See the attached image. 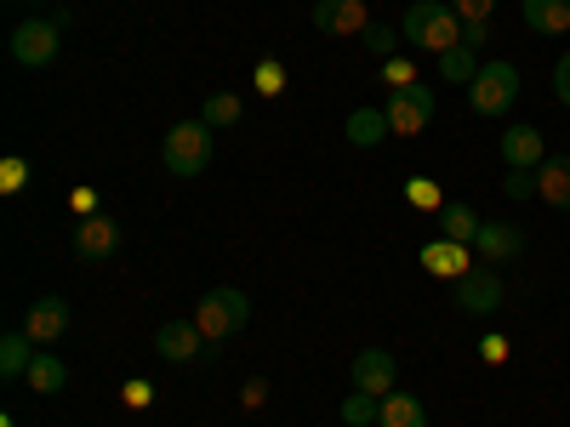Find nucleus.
I'll return each mask as SVG.
<instances>
[{
    "mask_svg": "<svg viewBox=\"0 0 570 427\" xmlns=\"http://www.w3.org/2000/svg\"><path fill=\"white\" fill-rule=\"evenodd\" d=\"M376 416H383V399H376V394L354 388V394L343 399V421H348V427H376Z\"/></svg>",
    "mask_w": 570,
    "mask_h": 427,
    "instance_id": "obj_25",
    "label": "nucleus"
},
{
    "mask_svg": "<svg viewBox=\"0 0 570 427\" xmlns=\"http://www.w3.org/2000/svg\"><path fill=\"white\" fill-rule=\"evenodd\" d=\"M394 126H389V109H354L348 115V142L354 149H376Z\"/></svg>",
    "mask_w": 570,
    "mask_h": 427,
    "instance_id": "obj_20",
    "label": "nucleus"
},
{
    "mask_svg": "<svg viewBox=\"0 0 570 427\" xmlns=\"http://www.w3.org/2000/svg\"><path fill=\"white\" fill-rule=\"evenodd\" d=\"M212 155H217V142H212V126L206 120H177L171 131H166V142H160V160H166V171L171 177H200V171H212Z\"/></svg>",
    "mask_w": 570,
    "mask_h": 427,
    "instance_id": "obj_2",
    "label": "nucleus"
},
{
    "mask_svg": "<svg viewBox=\"0 0 570 427\" xmlns=\"http://www.w3.org/2000/svg\"><path fill=\"white\" fill-rule=\"evenodd\" d=\"M537 200L553 211H570V155H548L537 166Z\"/></svg>",
    "mask_w": 570,
    "mask_h": 427,
    "instance_id": "obj_16",
    "label": "nucleus"
},
{
    "mask_svg": "<svg viewBox=\"0 0 570 427\" xmlns=\"http://www.w3.org/2000/svg\"><path fill=\"white\" fill-rule=\"evenodd\" d=\"M354 388L376 394V399H389L400 388V376H394V354L389 348H360L354 354Z\"/></svg>",
    "mask_w": 570,
    "mask_h": 427,
    "instance_id": "obj_12",
    "label": "nucleus"
},
{
    "mask_svg": "<svg viewBox=\"0 0 570 427\" xmlns=\"http://www.w3.org/2000/svg\"><path fill=\"white\" fill-rule=\"evenodd\" d=\"M360 40H365V52H371V58H383V63L400 58V29H394V23H371Z\"/></svg>",
    "mask_w": 570,
    "mask_h": 427,
    "instance_id": "obj_27",
    "label": "nucleus"
},
{
    "mask_svg": "<svg viewBox=\"0 0 570 427\" xmlns=\"http://www.w3.org/2000/svg\"><path fill=\"white\" fill-rule=\"evenodd\" d=\"M383 80H389L394 91H405V86H416V63H411V58H389V63H383Z\"/></svg>",
    "mask_w": 570,
    "mask_h": 427,
    "instance_id": "obj_30",
    "label": "nucleus"
},
{
    "mask_svg": "<svg viewBox=\"0 0 570 427\" xmlns=\"http://www.w3.org/2000/svg\"><path fill=\"white\" fill-rule=\"evenodd\" d=\"M120 399H126V410H149V405H155V388H149V383H126Z\"/></svg>",
    "mask_w": 570,
    "mask_h": 427,
    "instance_id": "obj_34",
    "label": "nucleus"
},
{
    "mask_svg": "<svg viewBox=\"0 0 570 427\" xmlns=\"http://www.w3.org/2000/svg\"><path fill=\"white\" fill-rule=\"evenodd\" d=\"M400 34L411 46H422V52L445 58L451 46H462V18L451 12V0H411L405 18H400Z\"/></svg>",
    "mask_w": 570,
    "mask_h": 427,
    "instance_id": "obj_1",
    "label": "nucleus"
},
{
    "mask_svg": "<svg viewBox=\"0 0 570 427\" xmlns=\"http://www.w3.org/2000/svg\"><path fill=\"white\" fill-rule=\"evenodd\" d=\"M422 268L434 274V279H462L473 274V246H456V240H434V246H422Z\"/></svg>",
    "mask_w": 570,
    "mask_h": 427,
    "instance_id": "obj_15",
    "label": "nucleus"
},
{
    "mask_svg": "<svg viewBox=\"0 0 570 427\" xmlns=\"http://www.w3.org/2000/svg\"><path fill=\"white\" fill-rule=\"evenodd\" d=\"M480 354H485V365H502V359H508V337H485Z\"/></svg>",
    "mask_w": 570,
    "mask_h": 427,
    "instance_id": "obj_36",
    "label": "nucleus"
},
{
    "mask_svg": "<svg viewBox=\"0 0 570 427\" xmlns=\"http://www.w3.org/2000/svg\"><path fill=\"white\" fill-rule=\"evenodd\" d=\"M155 354L171 359V365H200L206 359V330L195 319H166L155 330Z\"/></svg>",
    "mask_w": 570,
    "mask_h": 427,
    "instance_id": "obj_8",
    "label": "nucleus"
},
{
    "mask_svg": "<svg viewBox=\"0 0 570 427\" xmlns=\"http://www.w3.org/2000/svg\"><path fill=\"white\" fill-rule=\"evenodd\" d=\"M468 103H473V115L502 120V115L519 103V69L502 63V58L480 63V75H473V86H468Z\"/></svg>",
    "mask_w": 570,
    "mask_h": 427,
    "instance_id": "obj_3",
    "label": "nucleus"
},
{
    "mask_svg": "<svg viewBox=\"0 0 570 427\" xmlns=\"http://www.w3.org/2000/svg\"><path fill=\"white\" fill-rule=\"evenodd\" d=\"M268 405V383H263V376H252V383L240 388V410H263Z\"/></svg>",
    "mask_w": 570,
    "mask_h": 427,
    "instance_id": "obj_32",
    "label": "nucleus"
},
{
    "mask_svg": "<svg viewBox=\"0 0 570 427\" xmlns=\"http://www.w3.org/2000/svg\"><path fill=\"white\" fill-rule=\"evenodd\" d=\"M502 160L513 166V171H537L542 160H548V149H542V131L537 126H502Z\"/></svg>",
    "mask_w": 570,
    "mask_h": 427,
    "instance_id": "obj_13",
    "label": "nucleus"
},
{
    "mask_svg": "<svg viewBox=\"0 0 570 427\" xmlns=\"http://www.w3.org/2000/svg\"><path fill=\"white\" fill-rule=\"evenodd\" d=\"M553 98H559V103L570 109V52H564V58L553 63Z\"/></svg>",
    "mask_w": 570,
    "mask_h": 427,
    "instance_id": "obj_35",
    "label": "nucleus"
},
{
    "mask_svg": "<svg viewBox=\"0 0 570 427\" xmlns=\"http://www.w3.org/2000/svg\"><path fill=\"white\" fill-rule=\"evenodd\" d=\"M120 246H126V234H120L115 217H98V211H91V217L75 222V257H80V262H115Z\"/></svg>",
    "mask_w": 570,
    "mask_h": 427,
    "instance_id": "obj_6",
    "label": "nucleus"
},
{
    "mask_svg": "<svg viewBox=\"0 0 570 427\" xmlns=\"http://www.w3.org/2000/svg\"><path fill=\"white\" fill-rule=\"evenodd\" d=\"M69 206H75L80 217H91V211H98V195H91V188H75V195H69Z\"/></svg>",
    "mask_w": 570,
    "mask_h": 427,
    "instance_id": "obj_37",
    "label": "nucleus"
},
{
    "mask_svg": "<svg viewBox=\"0 0 570 427\" xmlns=\"http://www.w3.org/2000/svg\"><path fill=\"white\" fill-rule=\"evenodd\" d=\"M376 427H428V410H422V399H411V394H389L383 399V416H376Z\"/></svg>",
    "mask_w": 570,
    "mask_h": 427,
    "instance_id": "obj_21",
    "label": "nucleus"
},
{
    "mask_svg": "<svg viewBox=\"0 0 570 427\" xmlns=\"http://www.w3.org/2000/svg\"><path fill=\"white\" fill-rule=\"evenodd\" d=\"M502 188H508L513 200H531V195H537V171H513V177H508Z\"/></svg>",
    "mask_w": 570,
    "mask_h": 427,
    "instance_id": "obj_33",
    "label": "nucleus"
},
{
    "mask_svg": "<svg viewBox=\"0 0 570 427\" xmlns=\"http://www.w3.org/2000/svg\"><path fill=\"white\" fill-rule=\"evenodd\" d=\"M29 359H35V342L23 337V330H12V337L0 342V376H7V383H23V376H29Z\"/></svg>",
    "mask_w": 570,
    "mask_h": 427,
    "instance_id": "obj_23",
    "label": "nucleus"
},
{
    "mask_svg": "<svg viewBox=\"0 0 570 427\" xmlns=\"http://www.w3.org/2000/svg\"><path fill=\"white\" fill-rule=\"evenodd\" d=\"M308 23H314L320 34H365V29H371L365 0H314Z\"/></svg>",
    "mask_w": 570,
    "mask_h": 427,
    "instance_id": "obj_11",
    "label": "nucleus"
},
{
    "mask_svg": "<svg viewBox=\"0 0 570 427\" xmlns=\"http://www.w3.org/2000/svg\"><path fill=\"white\" fill-rule=\"evenodd\" d=\"M252 86L263 91V98H279V91H285V63L279 58H263L257 75H252Z\"/></svg>",
    "mask_w": 570,
    "mask_h": 427,
    "instance_id": "obj_28",
    "label": "nucleus"
},
{
    "mask_svg": "<svg viewBox=\"0 0 570 427\" xmlns=\"http://www.w3.org/2000/svg\"><path fill=\"white\" fill-rule=\"evenodd\" d=\"M23 177H29V166H23L18 155H7V166H0V188H7V195H18Z\"/></svg>",
    "mask_w": 570,
    "mask_h": 427,
    "instance_id": "obj_31",
    "label": "nucleus"
},
{
    "mask_svg": "<svg viewBox=\"0 0 570 427\" xmlns=\"http://www.w3.org/2000/svg\"><path fill=\"white\" fill-rule=\"evenodd\" d=\"M405 200L422 206V211H445V195H440V188L428 182V177H411V182H405Z\"/></svg>",
    "mask_w": 570,
    "mask_h": 427,
    "instance_id": "obj_29",
    "label": "nucleus"
},
{
    "mask_svg": "<svg viewBox=\"0 0 570 427\" xmlns=\"http://www.w3.org/2000/svg\"><path fill=\"white\" fill-rule=\"evenodd\" d=\"M440 222H445V240H456V246H473L480 240V217H473V206H462V200H445V211H440Z\"/></svg>",
    "mask_w": 570,
    "mask_h": 427,
    "instance_id": "obj_22",
    "label": "nucleus"
},
{
    "mask_svg": "<svg viewBox=\"0 0 570 427\" xmlns=\"http://www.w3.org/2000/svg\"><path fill=\"white\" fill-rule=\"evenodd\" d=\"M451 12L462 18V46H480L491 40V12H497V0H451Z\"/></svg>",
    "mask_w": 570,
    "mask_h": 427,
    "instance_id": "obj_17",
    "label": "nucleus"
},
{
    "mask_svg": "<svg viewBox=\"0 0 570 427\" xmlns=\"http://www.w3.org/2000/svg\"><path fill=\"white\" fill-rule=\"evenodd\" d=\"M12 58L23 63V69H46L58 58V23H46V18H23L18 29H12Z\"/></svg>",
    "mask_w": 570,
    "mask_h": 427,
    "instance_id": "obj_9",
    "label": "nucleus"
},
{
    "mask_svg": "<svg viewBox=\"0 0 570 427\" xmlns=\"http://www.w3.org/2000/svg\"><path fill=\"white\" fill-rule=\"evenodd\" d=\"M200 120H206V126H240V98H234V91H212L206 109H200Z\"/></svg>",
    "mask_w": 570,
    "mask_h": 427,
    "instance_id": "obj_26",
    "label": "nucleus"
},
{
    "mask_svg": "<svg viewBox=\"0 0 570 427\" xmlns=\"http://www.w3.org/2000/svg\"><path fill=\"white\" fill-rule=\"evenodd\" d=\"M434 109H440V98H434V86H405V91H394L389 98V126H394V137H422L428 126H434Z\"/></svg>",
    "mask_w": 570,
    "mask_h": 427,
    "instance_id": "obj_5",
    "label": "nucleus"
},
{
    "mask_svg": "<svg viewBox=\"0 0 570 427\" xmlns=\"http://www.w3.org/2000/svg\"><path fill=\"white\" fill-rule=\"evenodd\" d=\"M519 18L537 34H570V0H519Z\"/></svg>",
    "mask_w": 570,
    "mask_h": 427,
    "instance_id": "obj_18",
    "label": "nucleus"
},
{
    "mask_svg": "<svg viewBox=\"0 0 570 427\" xmlns=\"http://www.w3.org/2000/svg\"><path fill=\"white\" fill-rule=\"evenodd\" d=\"M23 337H29L35 348L63 342V337H69V302H63V297H40V302L23 314Z\"/></svg>",
    "mask_w": 570,
    "mask_h": 427,
    "instance_id": "obj_10",
    "label": "nucleus"
},
{
    "mask_svg": "<svg viewBox=\"0 0 570 427\" xmlns=\"http://www.w3.org/2000/svg\"><path fill=\"white\" fill-rule=\"evenodd\" d=\"M246 319H252V302L234 285H217V291H206L195 302V325L206 330V342H228L234 330H246Z\"/></svg>",
    "mask_w": 570,
    "mask_h": 427,
    "instance_id": "obj_4",
    "label": "nucleus"
},
{
    "mask_svg": "<svg viewBox=\"0 0 570 427\" xmlns=\"http://www.w3.org/2000/svg\"><path fill=\"white\" fill-rule=\"evenodd\" d=\"M451 297H456V308H462L468 319H491V314L502 308V274H497V268H473V274H462V279L451 285Z\"/></svg>",
    "mask_w": 570,
    "mask_h": 427,
    "instance_id": "obj_7",
    "label": "nucleus"
},
{
    "mask_svg": "<svg viewBox=\"0 0 570 427\" xmlns=\"http://www.w3.org/2000/svg\"><path fill=\"white\" fill-rule=\"evenodd\" d=\"M519 251H525V228H513V222H485L480 240H473V257H485V262H513Z\"/></svg>",
    "mask_w": 570,
    "mask_h": 427,
    "instance_id": "obj_14",
    "label": "nucleus"
},
{
    "mask_svg": "<svg viewBox=\"0 0 570 427\" xmlns=\"http://www.w3.org/2000/svg\"><path fill=\"white\" fill-rule=\"evenodd\" d=\"M473 75H480V52H473V46H451V52L440 58L445 86H473Z\"/></svg>",
    "mask_w": 570,
    "mask_h": 427,
    "instance_id": "obj_24",
    "label": "nucleus"
},
{
    "mask_svg": "<svg viewBox=\"0 0 570 427\" xmlns=\"http://www.w3.org/2000/svg\"><path fill=\"white\" fill-rule=\"evenodd\" d=\"M23 383H29L35 394H63V388H69V365H63L58 354H35Z\"/></svg>",
    "mask_w": 570,
    "mask_h": 427,
    "instance_id": "obj_19",
    "label": "nucleus"
}]
</instances>
